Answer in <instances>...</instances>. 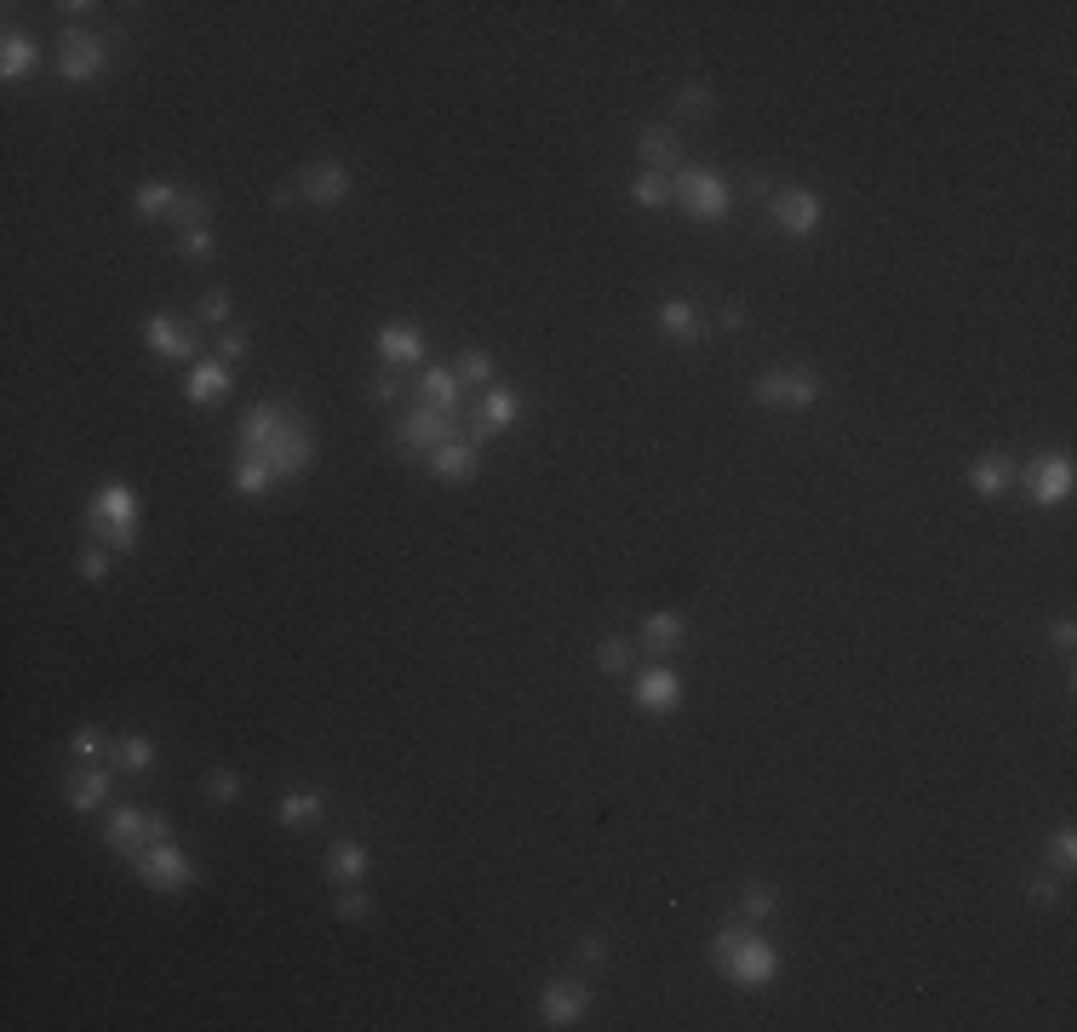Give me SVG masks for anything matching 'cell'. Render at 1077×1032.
<instances>
[{
    "label": "cell",
    "instance_id": "cell-17",
    "mask_svg": "<svg viewBox=\"0 0 1077 1032\" xmlns=\"http://www.w3.org/2000/svg\"><path fill=\"white\" fill-rule=\"evenodd\" d=\"M510 425H516V396H510V390H488L482 408H476V425L464 430V442L482 448L488 436H499V430H510Z\"/></svg>",
    "mask_w": 1077,
    "mask_h": 1032
},
{
    "label": "cell",
    "instance_id": "cell-29",
    "mask_svg": "<svg viewBox=\"0 0 1077 1032\" xmlns=\"http://www.w3.org/2000/svg\"><path fill=\"white\" fill-rule=\"evenodd\" d=\"M35 64H41V47H35L29 35H7V47H0V75H7V81H23Z\"/></svg>",
    "mask_w": 1077,
    "mask_h": 1032
},
{
    "label": "cell",
    "instance_id": "cell-45",
    "mask_svg": "<svg viewBox=\"0 0 1077 1032\" xmlns=\"http://www.w3.org/2000/svg\"><path fill=\"white\" fill-rule=\"evenodd\" d=\"M1049 849H1055V866H1060V872H1071V860H1077V831H1071V826H1060Z\"/></svg>",
    "mask_w": 1077,
    "mask_h": 1032
},
{
    "label": "cell",
    "instance_id": "cell-47",
    "mask_svg": "<svg viewBox=\"0 0 1077 1032\" xmlns=\"http://www.w3.org/2000/svg\"><path fill=\"white\" fill-rule=\"evenodd\" d=\"M1055 895H1060V889L1044 878V872H1037V878H1031V889H1026V900H1031V906H1055Z\"/></svg>",
    "mask_w": 1077,
    "mask_h": 1032
},
{
    "label": "cell",
    "instance_id": "cell-1",
    "mask_svg": "<svg viewBox=\"0 0 1077 1032\" xmlns=\"http://www.w3.org/2000/svg\"><path fill=\"white\" fill-rule=\"evenodd\" d=\"M242 454L264 459L282 483H293L315 465V430L298 419L293 402H253L242 413Z\"/></svg>",
    "mask_w": 1077,
    "mask_h": 1032
},
{
    "label": "cell",
    "instance_id": "cell-16",
    "mask_svg": "<svg viewBox=\"0 0 1077 1032\" xmlns=\"http://www.w3.org/2000/svg\"><path fill=\"white\" fill-rule=\"evenodd\" d=\"M636 155H643V167L648 173H676L683 167V138H676V127H643V138H636Z\"/></svg>",
    "mask_w": 1077,
    "mask_h": 1032
},
{
    "label": "cell",
    "instance_id": "cell-40",
    "mask_svg": "<svg viewBox=\"0 0 1077 1032\" xmlns=\"http://www.w3.org/2000/svg\"><path fill=\"white\" fill-rule=\"evenodd\" d=\"M195 322H202V328H229V293L224 288L207 293L202 304H195Z\"/></svg>",
    "mask_w": 1077,
    "mask_h": 1032
},
{
    "label": "cell",
    "instance_id": "cell-5",
    "mask_svg": "<svg viewBox=\"0 0 1077 1032\" xmlns=\"http://www.w3.org/2000/svg\"><path fill=\"white\" fill-rule=\"evenodd\" d=\"M133 872H138V884L144 889H155V895H184L202 872H195V860L167 838V844H149V849H138L133 855Z\"/></svg>",
    "mask_w": 1077,
    "mask_h": 1032
},
{
    "label": "cell",
    "instance_id": "cell-11",
    "mask_svg": "<svg viewBox=\"0 0 1077 1032\" xmlns=\"http://www.w3.org/2000/svg\"><path fill=\"white\" fill-rule=\"evenodd\" d=\"M768 213H774V224H780L785 235H814V230H820V218H825V202H820L814 189L791 184V189H774Z\"/></svg>",
    "mask_w": 1077,
    "mask_h": 1032
},
{
    "label": "cell",
    "instance_id": "cell-44",
    "mask_svg": "<svg viewBox=\"0 0 1077 1032\" xmlns=\"http://www.w3.org/2000/svg\"><path fill=\"white\" fill-rule=\"evenodd\" d=\"M218 356H224V362H242V356H247V328H218Z\"/></svg>",
    "mask_w": 1077,
    "mask_h": 1032
},
{
    "label": "cell",
    "instance_id": "cell-10",
    "mask_svg": "<svg viewBox=\"0 0 1077 1032\" xmlns=\"http://www.w3.org/2000/svg\"><path fill=\"white\" fill-rule=\"evenodd\" d=\"M104 64H109L104 35H92V29H63V58H58L63 81H98Z\"/></svg>",
    "mask_w": 1077,
    "mask_h": 1032
},
{
    "label": "cell",
    "instance_id": "cell-14",
    "mask_svg": "<svg viewBox=\"0 0 1077 1032\" xmlns=\"http://www.w3.org/2000/svg\"><path fill=\"white\" fill-rule=\"evenodd\" d=\"M585 1010H590V986H585V981H550V986L539 992V1015H545V1026H574V1021H585Z\"/></svg>",
    "mask_w": 1077,
    "mask_h": 1032
},
{
    "label": "cell",
    "instance_id": "cell-12",
    "mask_svg": "<svg viewBox=\"0 0 1077 1032\" xmlns=\"http://www.w3.org/2000/svg\"><path fill=\"white\" fill-rule=\"evenodd\" d=\"M344 195H350V167L344 162H310L298 173V202H310V207H339Z\"/></svg>",
    "mask_w": 1077,
    "mask_h": 1032
},
{
    "label": "cell",
    "instance_id": "cell-34",
    "mask_svg": "<svg viewBox=\"0 0 1077 1032\" xmlns=\"http://www.w3.org/2000/svg\"><path fill=\"white\" fill-rule=\"evenodd\" d=\"M630 202H636V207H648V213H654V207H665V202H670V178H665V173H643V178L630 184Z\"/></svg>",
    "mask_w": 1077,
    "mask_h": 1032
},
{
    "label": "cell",
    "instance_id": "cell-49",
    "mask_svg": "<svg viewBox=\"0 0 1077 1032\" xmlns=\"http://www.w3.org/2000/svg\"><path fill=\"white\" fill-rule=\"evenodd\" d=\"M745 328V304H723V333H740Z\"/></svg>",
    "mask_w": 1077,
    "mask_h": 1032
},
{
    "label": "cell",
    "instance_id": "cell-43",
    "mask_svg": "<svg viewBox=\"0 0 1077 1032\" xmlns=\"http://www.w3.org/2000/svg\"><path fill=\"white\" fill-rule=\"evenodd\" d=\"M75 568H81V580H92V585H98V580L109 574V545H87V551H81V563H75Z\"/></svg>",
    "mask_w": 1077,
    "mask_h": 1032
},
{
    "label": "cell",
    "instance_id": "cell-24",
    "mask_svg": "<svg viewBox=\"0 0 1077 1032\" xmlns=\"http://www.w3.org/2000/svg\"><path fill=\"white\" fill-rule=\"evenodd\" d=\"M368 866H373L368 844H350V838H344V844L327 849V878H333V884H362Z\"/></svg>",
    "mask_w": 1077,
    "mask_h": 1032
},
{
    "label": "cell",
    "instance_id": "cell-6",
    "mask_svg": "<svg viewBox=\"0 0 1077 1032\" xmlns=\"http://www.w3.org/2000/svg\"><path fill=\"white\" fill-rule=\"evenodd\" d=\"M173 838V820L161 815V809H138V804H127V809H115L109 815V826H104V844L115 849V855H138V849H149V844H167Z\"/></svg>",
    "mask_w": 1077,
    "mask_h": 1032
},
{
    "label": "cell",
    "instance_id": "cell-25",
    "mask_svg": "<svg viewBox=\"0 0 1077 1032\" xmlns=\"http://www.w3.org/2000/svg\"><path fill=\"white\" fill-rule=\"evenodd\" d=\"M184 396H189L195 408L224 402V396H229V368H224V362H202V368H195V373L184 379Z\"/></svg>",
    "mask_w": 1077,
    "mask_h": 1032
},
{
    "label": "cell",
    "instance_id": "cell-36",
    "mask_svg": "<svg viewBox=\"0 0 1077 1032\" xmlns=\"http://www.w3.org/2000/svg\"><path fill=\"white\" fill-rule=\"evenodd\" d=\"M596 665H603L608 678H625L630 671V637H603L596 643Z\"/></svg>",
    "mask_w": 1077,
    "mask_h": 1032
},
{
    "label": "cell",
    "instance_id": "cell-52",
    "mask_svg": "<svg viewBox=\"0 0 1077 1032\" xmlns=\"http://www.w3.org/2000/svg\"><path fill=\"white\" fill-rule=\"evenodd\" d=\"M270 202H275V207H293V202H298V184H282V189H270Z\"/></svg>",
    "mask_w": 1077,
    "mask_h": 1032
},
{
    "label": "cell",
    "instance_id": "cell-9",
    "mask_svg": "<svg viewBox=\"0 0 1077 1032\" xmlns=\"http://www.w3.org/2000/svg\"><path fill=\"white\" fill-rule=\"evenodd\" d=\"M1015 483H1026V494H1031V505H1066V494H1071V459L1066 454H1037Z\"/></svg>",
    "mask_w": 1077,
    "mask_h": 1032
},
{
    "label": "cell",
    "instance_id": "cell-39",
    "mask_svg": "<svg viewBox=\"0 0 1077 1032\" xmlns=\"http://www.w3.org/2000/svg\"><path fill=\"white\" fill-rule=\"evenodd\" d=\"M202 791H207V804H235V798H242V775H235V769H213Z\"/></svg>",
    "mask_w": 1077,
    "mask_h": 1032
},
{
    "label": "cell",
    "instance_id": "cell-32",
    "mask_svg": "<svg viewBox=\"0 0 1077 1032\" xmlns=\"http://www.w3.org/2000/svg\"><path fill=\"white\" fill-rule=\"evenodd\" d=\"M774 906H780V889H774V884H745L740 912H745L751 924H768V918H774Z\"/></svg>",
    "mask_w": 1077,
    "mask_h": 1032
},
{
    "label": "cell",
    "instance_id": "cell-15",
    "mask_svg": "<svg viewBox=\"0 0 1077 1032\" xmlns=\"http://www.w3.org/2000/svg\"><path fill=\"white\" fill-rule=\"evenodd\" d=\"M144 339H149V350H155V356H173V362H189V356L202 350V339H195L173 310H155L149 322H144Z\"/></svg>",
    "mask_w": 1077,
    "mask_h": 1032
},
{
    "label": "cell",
    "instance_id": "cell-19",
    "mask_svg": "<svg viewBox=\"0 0 1077 1032\" xmlns=\"http://www.w3.org/2000/svg\"><path fill=\"white\" fill-rule=\"evenodd\" d=\"M109 786H115V769H98V763H87V769H75L69 780H63V804L69 809H98L104 798H109Z\"/></svg>",
    "mask_w": 1077,
    "mask_h": 1032
},
{
    "label": "cell",
    "instance_id": "cell-30",
    "mask_svg": "<svg viewBox=\"0 0 1077 1032\" xmlns=\"http://www.w3.org/2000/svg\"><path fill=\"white\" fill-rule=\"evenodd\" d=\"M275 820H282V826H315V820H322V791H287V798L282 804H275Z\"/></svg>",
    "mask_w": 1077,
    "mask_h": 1032
},
{
    "label": "cell",
    "instance_id": "cell-48",
    "mask_svg": "<svg viewBox=\"0 0 1077 1032\" xmlns=\"http://www.w3.org/2000/svg\"><path fill=\"white\" fill-rule=\"evenodd\" d=\"M402 396V384H395V373L384 368V373H373V402H395Z\"/></svg>",
    "mask_w": 1077,
    "mask_h": 1032
},
{
    "label": "cell",
    "instance_id": "cell-21",
    "mask_svg": "<svg viewBox=\"0 0 1077 1032\" xmlns=\"http://www.w3.org/2000/svg\"><path fill=\"white\" fill-rule=\"evenodd\" d=\"M419 402L435 408V413H448V419H464V396H459V373L453 368H430L419 379Z\"/></svg>",
    "mask_w": 1077,
    "mask_h": 1032
},
{
    "label": "cell",
    "instance_id": "cell-3",
    "mask_svg": "<svg viewBox=\"0 0 1077 1032\" xmlns=\"http://www.w3.org/2000/svg\"><path fill=\"white\" fill-rule=\"evenodd\" d=\"M711 958H716V970H723L734 986H768L780 975V952L763 935H751V929H723L711 941Z\"/></svg>",
    "mask_w": 1077,
    "mask_h": 1032
},
{
    "label": "cell",
    "instance_id": "cell-23",
    "mask_svg": "<svg viewBox=\"0 0 1077 1032\" xmlns=\"http://www.w3.org/2000/svg\"><path fill=\"white\" fill-rule=\"evenodd\" d=\"M178 184H167V178H149V184H138L133 189V213L138 218H173L178 213Z\"/></svg>",
    "mask_w": 1077,
    "mask_h": 1032
},
{
    "label": "cell",
    "instance_id": "cell-35",
    "mask_svg": "<svg viewBox=\"0 0 1077 1032\" xmlns=\"http://www.w3.org/2000/svg\"><path fill=\"white\" fill-rule=\"evenodd\" d=\"M453 373H459V384H488L493 379V356L488 350H459Z\"/></svg>",
    "mask_w": 1077,
    "mask_h": 1032
},
{
    "label": "cell",
    "instance_id": "cell-38",
    "mask_svg": "<svg viewBox=\"0 0 1077 1032\" xmlns=\"http://www.w3.org/2000/svg\"><path fill=\"white\" fill-rule=\"evenodd\" d=\"M178 253L189 259V264H207L213 253H218V242H213V230L202 224V230H178Z\"/></svg>",
    "mask_w": 1077,
    "mask_h": 1032
},
{
    "label": "cell",
    "instance_id": "cell-46",
    "mask_svg": "<svg viewBox=\"0 0 1077 1032\" xmlns=\"http://www.w3.org/2000/svg\"><path fill=\"white\" fill-rule=\"evenodd\" d=\"M574 958H579L585 970H596V964H603V958H608V941H603V935H585V941H579V952H574Z\"/></svg>",
    "mask_w": 1077,
    "mask_h": 1032
},
{
    "label": "cell",
    "instance_id": "cell-42",
    "mask_svg": "<svg viewBox=\"0 0 1077 1032\" xmlns=\"http://www.w3.org/2000/svg\"><path fill=\"white\" fill-rule=\"evenodd\" d=\"M104 746H109V740H104V729H92V723H87V729H75V740H69V751H75L81 763H92Z\"/></svg>",
    "mask_w": 1077,
    "mask_h": 1032
},
{
    "label": "cell",
    "instance_id": "cell-18",
    "mask_svg": "<svg viewBox=\"0 0 1077 1032\" xmlns=\"http://www.w3.org/2000/svg\"><path fill=\"white\" fill-rule=\"evenodd\" d=\"M1015 476H1020V465H1015L1009 454H980V459L969 465V488H975L980 499H997V494L1015 488Z\"/></svg>",
    "mask_w": 1077,
    "mask_h": 1032
},
{
    "label": "cell",
    "instance_id": "cell-26",
    "mask_svg": "<svg viewBox=\"0 0 1077 1032\" xmlns=\"http://www.w3.org/2000/svg\"><path fill=\"white\" fill-rule=\"evenodd\" d=\"M659 328H665L676 344H699V333H705L699 310H694L688 299H665V304H659Z\"/></svg>",
    "mask_w": 1077,
    "mask_h": 1032
},
{
    "label": "cell",
    "instance_id": "cell-41",
    "mask_svg": "<svg viewBox=\"0 0 1077 1032\" xmlns=\"http://www.w3.org/2000/svg\"><path fill=\"white\" fill-rule=\"evenodd\" d=\"M333 912H339L344 924H362V918H373V895H368V889H344Z\"/></svg>",
    "mask_w": 1077,
    "mask_h": 1032
},
{
    "label": "cell",
    "instance_id": "cell-7",
    "mask_svg": "<svg viewBox=\"0 0 1077 1032\" xmlns=\"http://www.w3.org/2000/svg\"><path fill=\"white\" fill-rule=\"evenodd\" d=\"M459 436V419H448V413H435V408H424V402H413L402 419H395V442H402L408 454H435L442 442H453Z\"/></svg>",
    "mask_w": 1077,
    "mask_h": 1032
},
{
    "label": "cell",
    "instance_id": "cell-2",
    "mask_svg": "<svg viewBox=\"0 0 1077 1032\" xmlns=\"http://www.w3.org/2000/svg\"><path fill=\"white\" fill-rule=\"evenodd\" d=\"M138 516H144L138 494H133L127 483H109V488H98V494L87 499L81 523H87V534H92L98 545H109V551H121V557H133V551H138Z\"/></svg>",
    "mask_w": 1077,
    "mask_h": 1032
},
{
    "label": "cell",
    "instance_id": "cell-8",
    "mask_svg": "<svg viewBox=\"0 0 1077 1032\" xmlns=\"http://www.w3.org/2000/svg\"><path fill=\"white\" fill-rule=\"evenodd\" d=\"M756 402L763 408H791V413H803L820 402V379L809 368H774L756 379Z\"/></svg>",
    "mask_w": 1077,
    "mask_h": 1032
},
{
    "label": "cell",
    "instance_id": "cell-31",
    "mask_svg": "<svg viewBox=\"0 0 1077 1032\" xmlns=\"http://www.w3.org/2000/svg\"><path fill=\"white\" fill-rule=\"evenodd\" d=\"M155 763V746H149V734H121L115 740V775H144Z\"/></svg>",
    "mask_w": 1077,
    "mask_h": 1032
},
{
    "label": "cell",
    "instance_id": "cell-22",
    "mask_svg": "<svg viewBox=\"0 0 1077 1032\" xmlns=\"http://www.w3.org/2000/svg\"><path fill=\"white\" fill-rule=\"evenodd\" d=\"M419 350H424V333H419L413 322H384V328H379V356H384V368H413Z\"/></svg>",
    "mask_w": 1077,
    "mask_h": 1032
},
{
    "label": "cell",
    "instance_id": "cell-4",
    "mask_svg": "<svg viewBox=\"0 0 1077 1032\" xmlns=\"http://www.w3.org/2000/svg\"><path fill=\"white\" fill-rule=\"evenodd\" d=\"M670 202L683 207L688 218H699V224H716V218H728L734 195H728V184L716 178L711 167H676L670 173Z\"/></svg>",
    "mask_w": 1077,
    "mask_h": 1032
},
{
    "label": "cell",
    "instance_id": "cell-20",
    "mask_svg": "<svg viewBox=\"0 0 1077 1032\" xmlns=\"http://www.w3.org/2000/svg\"><path fill=\"white\" fill-rule=\"evenodd\" d=\"M430 476L435 483H453V488H464L470 476H476V442H464V436H453V442H442L430 454Z\"/></svg>",
    "mask_w": 1077,
    "mask_h": 1032
},
{
    "label": "cell",
    "instance_id": "cell-27",
    "mask_svg": "<svg viewBox=\"0 0 1077 1032\" xmlns=\"http://www.w3.org/2000/svg\"><path fill=\"white\" fill-rule=\"evenodd\" d=\"M282 476H275L264 459H253V454H235V470H229V488L235 494H247V499H258V494H270Z\"/></svg>",
    "mask_w": 1077,
    "mask_h": 1032
},
{
    "label": "cell",
    "instance_id": "cell-33",
    "mask_svg": "<svg viewBox=\"0 0 1077 1032\" xmlns=\"http://www.w3.org/2000/svg\"><path fill=\"white\" fill-rule=\"evenodd\" d=\"M670 104H676V115H683V121H705L716 98H711V87H705V81H688V87H676V98H670Z\"/></svg>",
    "mask_w": 1077,
    "mask_h": 1032
},
{
    "label": "cell",
    "instance_id": "cell-50",
    "mask_svg": "<svg viewBox=\"0 0 1077 1032\" xmlns=\"http://www.w3.org/2000/svg\"><path fill=\"white\" fill-rule=\"evenodd\" d=\"M1049 637H1055V649H1071V643H1077V625H1071V620H1060V625L1049 631Z\"/></svg>",
    "mask_w": 1077,
    "mask_h": 1032
},
{
    "label": "cell",
    "instance_id": "cell-13",
    "mask_svg": "<svg viewBox=\"0 0 1077 1032\" xmlns=\"http://www.w3.org/2000/svg\"><path fill=\"white\" fill-rule=\"evenodd\" d=\"M636 711H648V718H665V711L683 705V678H676L670 665H648L643 678H636Z\"/></svg>",
    "mask_w": 1077,
    "mask_h": 1032
},
{
    "label": "cell",
    "instance_id": "cell-51",
    "mask_svg": "<svg viewBox=\"0 0 1077 1032\" xmlns=\"http://www.w3.org/2000/svg\"><path fill=\"white\" fill-rule=\"evenodd\" d=\"M745 189H751V195H763V202H774V184H768L763 173H751V178H745Z\"/></svg>",
    "mask_w": 1077,
    "mask_h": 1032
},
{
    "label": "cell",
    "instance_id": "cell-37",
    "mask_svg": "<svg viewBox=\"0 0 1077 1032\" xmlns=\"http://www.w3.org/2000/svg\"><path fill=\"white\" fill-rule=\"evenodd\" d=\"M173 218H178L184 230H202V224L213 218V202H207L202 189H184V195H178V213H173Z\"/></svg>",
    "mask_w": 1077,
    "mask_h": 1032
},
{
    "label": "cell",
    "instance_id": "cell-28",
    "mask_svg": "<svg viewBox=\"0 0 1077 1032\" xmlns=\"http://www.w3.org/2000/svg\"><path fill=\"white\" fill-rule=\"evenodd\" d=\"M683 637H688V620L683 614H648L643 620V649L648 654H670Z\"/></svg>",
    "mask_w": 1077,
    "mask_h": 1032
}]
</instances>
